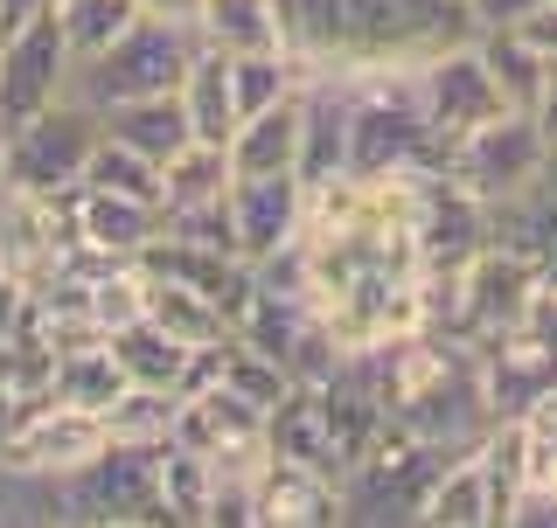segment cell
Wrapping results in <instances>:
<instances>
[{"label":"cell","instance_id":"5b68a950","mask_svg":"<svg viewBox=\"0 0 557 528\" xmlns=\"http://www.w3.org/2000/svg\"><path fill=\"white\" fill-rule=\"evenodd\" d=\"M57 521H168L161 507V445H104L91 466L57 480Z\"/></svg>","mask_w":557,"mask_h":528},{"label":"cell","instance_id":"f1b7e54d","mask_svg":"<svg viewBox=\"0 0 557 528\" xmlns=\"http://www.w3.org/2000/svg\"><path fill=\"white\" fill-rule=\"evenodd\" d=\"M42 14H57V0H0V42L22 35V28H35Z\"/></svg>","mask_w":557,"mask_h":528},{"label":"cell","instance_id":"484cf974","mask_svg":"<svg viewBox=\"0 0 557 528\" xmlns=\"http://www.w3.org/2000/svg\"><path fill=\"white\" fill-rule=\"evenodd\" d=\"M307 84V70L286 56V49H258V56H231V91H237V118L265 112V104L293 98Z\"/></svg>","mask_w":557,"mask_h":528},{"label":"cell","instance_id":"4dcf8cb0","mask_svg":"<svg viewBox=\"0 0 557 528\" xmlns=\"http://www.w3.org/2000/svg\"><path fill=\"white\" fill-rule=\"evenodd\" d=\"M530 8H536V0H474V22L481 28H516Z\"/></svg>","mask_w":557,"mask_h":528},{"label":"cell","instance_id":"4316f807","mask_svg":"<svg viewBox=\"0 0 557 528\" xmlns=\"http://www.w3.org/2000/svg\"><path fill=\"white\" fill-rule=\"evenodd\" d=\"M84 181H91V188H112V196L161 202V167H153L147 153L119 147V139H98V153H91V167H84Z\"/></svg>","mask_w":557,"mask_h":528},{"label":"cell","instance_id":"9c48e42d","mask_svg":"<svg viewBox=\"0 0 557 528\" xmlns=\"http://www.w3.org/2000/svg\"><path fill=\"white\" fill-rule=\"evenodd\" d=\"M327 521H348L342 480L272 452L251 480V528H327Z\"/></svg>","mask_w":557,"mask_h":528},{"label":"cell","instance_id":"3957f363","mask_svg":"<svg viewBox=\"0 0 557 528\" xmlns=\"http://www.w3.org/2000/svg\"><path fill=\"white\" fill-rule=\"evenodd\" d=\"M196 28H174V22H139L119 35L112 49H98L91 63H77V77H70V91L84 104H119V98H153V91H182L188 63H196Z\"/></svg>","mask_w":557,"mask_h":528},{"label":"cell","instance_id":"7402d4cb","mask_svg":"<svg viewBox=\"0 0 557 528\" xmlns=\"http://www.w3.org/2000/svg\"><path fill=\"white\" fill-rule=\"evenodd\" d=\"M126 390V368H119L112 341H84V348H63L57 355V376H49V397L63 403H84V411H112V397Z\"/></svg>","mask_w":557,"mask_h":528},{"label":"cell","instance_id":"f546056e","mask_svg":"<svg viewBox=\"0 0 557 528\" xmlns=\"http://www.w3.org/2000/svg\"><path fill=\"white\" fill-rule=\"evenodd\" d=\"M147 22H174V28H196V14H202V0H133Z\"/></svg>","mask_w":557,"mask_h":528},{"label":"cell","instance_id":"ba28073f","mask_svg":"<svg viewBox=\"0 0 557 528\" xmlns=\"http://www.w3.org/2000/svg\"><path fill=\"white\" fill-rule=\"evenodd\" d=\"M70 77H77V56H70L57 14H42L35 28L0 42V118L22 126V118L49 112L57 98H70Z\"/></svg>","mask_w":557,"mask_h":528},{"label":"cell","instance_id":"7a4b0ae2","mask_svg":"<svg viewBox=\"0 0 557 528\" xmlns=\"http://www.w3.org/2000/svg\"><path fill=\"white\" fill-rule=\"evenodd\" d=\"M98 139H104L98 104H84L77 91L57 98L49 112H35V118H22V126L8 133V188L42 196V202L84 188V167H91Z\"/></svg>","mask_w":557,"mask_h":528},{"label":"cell","instance_id":"836d02e7","mask_svg":"<svg viewBox=\"0 0 557 528\" xmlns=\"http://www.w3.org/2000/svg\"><path fill=\"white\" fill-rule=\"evenodd\" d=\"M536 480H544V487H557V452H550L544 466H536Z\"/></svg>","mask_w":557,"mask_h":528},{"label":"cell","instance_id":"d6986e66","mask_svg":"<svg viewBox=\"0 0 557 528\" xmlns=\"http://www.w3.org/2000/svg\"><path fill=\"white\" fill-rule=\"evenodd\" d=\"M223 196H231V153L209 139H188L161 167V216H196V209H216Z\"/></svg>","mask_w":557,"mask_h":528},{"label":"cell","instance_id":"83f0119b","mask_svg":"<svg viewBox=\"0 0 557 528\" xmlns=\"http://www.w3.org/2000/svg\"><path fill=\"white\" fill-rule=\"evenodd\" d=\"M516 35L536 49V56H550V63H557V0H536V8L516 22Z\"/></svg>","mask_w":557,"mask_h":528},{"label":"cell","instance_id":"44dd1931","mask_svg":"<svg viewBox=\"0 0 557 528\" xmlns=\"http://www.w3.org/2000/svg\"><path fill=\"white\" fill-rule=\"evenodd\" d=\"M216 487H223L216 466H209L196 445L168 438V445H161V507H168V521L209 528V515H216Z\"/></svg>","mask_w":557,"mask_h":528},{"label":"cell","instance_id":"4fadbf2b","mask_svg":"<svg viewBox=\"0 0 557 528\" xmlns=\"http://www.w3.org/2000/svg\"><path fill=\"white\" fill-rule=\"evenodd\" d=\"M307 91V84H300ZM300 91L265 104V112L237 118L231 133V181H258V174H300Z\"/></svg>","mask_w":557,"mask_h":528},{"label":"cell","instance_id":"7c38bea8","mask_svg":"<svg viewBox=\"0 0 557 528\" xmlns=\"http://www.w3.org/2000/svg\"><path fill=\"white\" fill-rule=\"evenodd\" d=\"M300 181H348V77H307L300 91Z\"/></svg>","mask_w":557,"mask_h":528},{"label":"cell","instance_id":"5bb4252c","mask_svg":"<svg viewBox=\"0 0 557 528\" xmlns=\"http://www.w3.org/2000/svg\"><path fill=\"white\" fill-rule=\"evenodd\" d=\"M104 139H119V147H133V153H147L153 167H168L174 153L188 147V112H182V91H153V98H119V104H104Z\"/></svg>","mask_w":557,"mask_h":528},{"label":"cell","instance_id":"277c9868","mask_svg":"<svg viewBox=\"0 0 557 528\" xmlns=\"http://www.w3.org/2000/svg\"><path fill=\"white\" fill-rule=\"evenodd\" d=\"M440 167L467 188V196L502 209V202H516L522 188L544 181L557 167V153H550L544 126H536V112H502V118H487V126H474L467 139H453Z\"/></svg>","mask_w":557,"mask_h":528},{"label":"cell","instance_id":"8992f818","mask_svg":"<svg viewBox=\"0 0 557 528\" xmlns=\"http://www.w3.org/2000/svg\"><path fill=\"white\" fill-rule=\"evenodd\" d=\"M104 445H112V431H104L98 411L63 403V397H35L28 411L8 425V438H0V473H8V480L57 487L77 466H91Z\"/></svg>","mask_w":557,"mask_h":528},{"label":"cell","instance_id":"2e32d148","mask_svg":"<svg viewBox=\"0 0 557 528\" xmlns=\"http://www.w3.org/2000/svg\"><path fill=\"white\" fill-rule=\"evenodd\" d=\"M147 320L168 327L174 341H188V348H216V341H231V334H237L231 313H223L202 286L168 278V272H147Z\"/></svg>","mask_w":557,"mask_h":528},{"label":"cell","instance_id":"d6a6232c","mask_svg":"<svg viewBox=\"0 0 557 528\" xmlns=\"http://www.w3.org/2000/svg\"><path fill=\"white\" fill-rule=\"evenodd\" d=\"M8 133H14V126L0 118V188H8Z\"/></svg>","mask_w":557,"mask_h":528},{"label":"cell","instance_id":"ac0fdd59","mask_svg":"<svg viewBox=\"0 0 557 528\" xmlns=\"http://www.w3.org/2000/svg\"><path fill=\"white\" fill-rule=\"evenodd\" d=\"M196 42L216 56H258V49H286V35H278L272 0H202Z\"/></svg>","mask_w":557,"mask_h":528},{"label":"cell","instance_id":"8fae6325","mask_svg":"<svg viewBox=\"0 0 557 528\" xmlns=\"http://www.w3.org/2000/svg\"><path fill=\"white\" fill-rule=\"evenodd\" d=\"M70 237L77 251L91 257H119V264H139L153 237H161V202H139V196H112V188H70Z\"/></svg>","mask_w":557,"mask_h":528},{"label":"cell","instance_id":"52a82bcc","mask_svg":"<svg viewBox=\"0 0 557 528\" xmlns=\"http://www.w3.org/2000/svg\"><path fill=\"white\" fill-rule=\"evenodd\" d=\"M411 84H418V112H425V126H432V147H440V161H446L453 139H467L474 126H487V118L516 112V104L502 98L495 70H487L481 42L440 49L432 63H418V70H411Z\"/></svg>","mask_w":557,"mask_h":528},{"label":"cell","instance_id":"1f68e13d","mask_svg":"<svg viewBox=\"0 0 557 528\" xmlns=\"http://www.w3.org/2000/svg\"><path fill=\"white\" fill-rule=\"evenodd\" d=\"M536 126H544V139H550V153H557V63H550V77H544V91H536Z\"/></svg>","mask_w":557,"mask_h":528},{"label":"cell","instance_id":"cb8c5ba5","mask_svg":"<svg viewBox=\"0 0 557 528\" xmlns=\"http://www.w3.org/2000/svg\"><path fill=\"white\" fill-rule=\"evenodd\" d=\"M474 42H481V56H487V70H495L502 98H509L516 112H530V104H536V91H544V77H550V56H536V49L522 42L516 28H481Z\"/></svg>","mask_w":557,"mask_h":528},{"label":"cell","instance_id":"30bf717a","mask_svg":"<svg viewBox=\"0 0 557 528\" xmlns=\"http://www.w3.org/2000/svg\"><path fill=\"white\" fill-rule=\"evenodd\" d=\"M231 230H237V257L244 264L286 251V243L307 230V181H300V174L231 181Z\"/></svg>","mask_w":557,"mask_h":528},{"label":"cell","instance_id":"d4e9b609","mask_svg":"<svg viewBox=\"0 0 557 528\" xmlns=\"http://www.w3.org/2000/svg\"><path fill=\"white\" fill-rule=\"evenodd\" d=\"M133 22H139L133 0H57V28H63V42H70L77 63H91L98 49H112Z\"/></svg>","mask_w":557,"mask_h":528},{"label":"cell","instance_id":"603a6c76","mask_svg":"<svg viewBox=\"0 0 557 528\" xmlns=\"http://www.w3.org/2000/svg\"><path fill=\"white\" fill-rule=\"evenodd\" d=\"M174 417H182V390H153V382H126L104 411V431L119 445H168Z\"/></svg>","mask_w":557,"mask_h":528},{"label":"cell","instance_id":"6da1fadb","mask_svg":"<svg viewBox=\"0 0 557 528\" xmlns=\"http://www.w3.org/2000/svg\"><path fill=\"white\" fill-rule=\"evenodd\" d=\"M397 167H440L418 84L411 70H362L348 77V181H383Z\"/></svg>","mask_w":557,"mask_h":528},{"label":"cell","instance_id":"ffe728a7","mask_svg":"<svg viewBox=\"0 0 557 528\" xmlns=\"http://www.w3.org/2000/svg\"><path fill=\"white\" fill-rule=\"evenodd\" d=\"M182 112H188V133H196V139H209V147H231V133H237L231 56L196 49V63H188V77H182Z\"/></svg>","mask_w":557,"mask_h":528},{"label":"cell","instance_id":"e0dca14e","mask_svg":"<svg viewBox=\"0 0 557 528\" xmlns=\"http://www.w3.org/2000/svg\"><path fill=\"white\" fill-rule=\"evenodd\" d=\"M104 341H112V355H119V368H126V382H153V390H182V382H188V362H196V348L174 341L168 327H153L147 313H139V320H126V327H112Z\"/></svg>","mask_w":557,"mask_h":528},{"label":"cell","instance_id":"9a60e30c","mask_svg":"<svg viewBox=\"0 0 557 528\" xmlns=\"http://www.w3.org/2000/svg\"><path fill=\"white\" fill-rule=\"evenodd\" d=\"M418 521L432 528H495V480L474 452H453V460L432 473L425 501H418Z\"/></svg>","mask_w":557,"mask_h":528}]
</instances>
